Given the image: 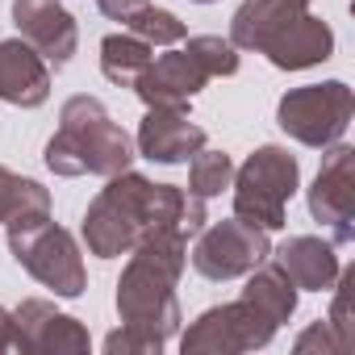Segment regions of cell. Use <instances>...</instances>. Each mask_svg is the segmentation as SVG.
Returning a JSON list of instances; mask_svg holds the SVG:
<instances>
[{"mask_svg":"<svg viewBox=\"0 0 355 355\" xmlns=\"http://www.w3.org/2000/svg\"><path fill=\"white\" fill-rule=\"evenodd\" d=\"M205 222L209 214L201 197L175 189V184H155L125 167L109 175V184L88 205L84 243L96 259H117V255H130L134 243L155 230H184L193 239Z\"/></svg>","mask_w":355,"mask_h":355,"instance_id":"obj_1","label":"cell"},{"mask_svg":"<svg viewBox=\"0 0 355 355\" xmlns=\"http://www.w3.org/2000/svg\"><path fill=\"white\" fill-rule=\"evenodd\" d=\"M189 263V234L184 230H155L134 243L130 263L117 280V313L121 326L142 330L159 343H167L180 330L184 313L175 301V284Z\"/></svg>","mask_w":355,"mask_h":355,"instance_id":"obj_2","label":"cell"},{"mask_svg":"<svg viewBox=\"0 0 355 355\" xmlns=\"http://www.w3.org/2000/svg\"><path fill=\"white\" fill-rule=\"evenodd\" d=\"M134 138L105 113L96 96H71L59 113V130L46 142V167L55 175H117L134 163Z\"/></svg>","mask_w":355,"mask_h":355,"instance_id":"obj_3","label":"cell"},{"mask_svg":"<svg viewBox=\"0 0 355 355\" xmlns=\"http://www.w3.org/2000/svg\"><path fill=\"white\" fill-rule=\"evenodd\" d=\"M9 251L13 259L55 297H84L88 288V272H84V255L76 247V239L51 222V214H34V218H13L9 226Z\"/></svg>","mask_w":355,"mask_h":355,"instance_id":"obj_4","label":"cell"},{"mask_svg":"<svg viewBox=\"0 0 355 355\" xmlns=\"http://www.w3.org/2000/svg\"><path fill=\"white\" fill-rule=\"evenodd\" d=\"M234 218L259 226V230H284L288 226V201L301 189V163L284 146H259L247 155L243 167H234Z\"/></svg>","mask_w":355,"mask_h":355,"instance_id":"obj_5","label":"cell"},{"mask_svg":"<svg viewBox=\"0 0 355 355\" xmlns=\"http://www.w3.org/2000/svg\"><path fill=\"white\" fill-rule=\"evenodd\" d=\"M351 117H355V96L343 80L288 88L276 105L280 130L288 138H297L301 146H313V150H326L330 142H338L347 134Z\"/></svg>","mask_w":355,"mask_h":355,"instance_id":"obj_6","label":"cell"},{"mask_svg":"<svg viewBox=\"0 0 355 355\" xmlns=\"http://www.w3.org/2000/svg\"><path fill=\"white\" fill-rule=\"evenodd\" d=\"M276 322H268L251 301H226L205 309L184 334H180V351L184 355H243L255 347H268L276 338Z\"/></svg>","mask_w":355,"mask_h":355,"instance_id":"obj_7","label":"cell"},{"mask_svg":"<svg viewBox=\"0 0 355 355\" xmlns=\"http://www.w3.org/2000/svg\"><path fill=\"white\" fill-rule=\"evenodd\" d=\"M268 255H272L268 230H259L243 218H226V222H214V226L197 230L193 268L205 280H239L251 268H259Z\"/></svg>","mask_w":355,"mask_h":355,"instance_id":"obj_8","label":"cell"},{"mask_svg":"<svg viewBox=\"0 0 355 355\" xmlns=\"http://www.w3.org/2000/svg\"><path fill=\"white\" fill-rule=\"evenodd\" d=\"M309 214L330 230L334 247L355 243V150L343 138L322 155V167L309 184Z\"/></svg>","mask_w":355,"mask_h":355,"instance_id":"obj_9","label":"cell"},{"mask_svg":"<svg viewBox=\"0 0 355 355\" xmlns=\"http://www.w3.org/2000/svg\"><path fill=\"white\" fill-rule=\"evenodd\" d=\"M13 318H17V334H21V351L26 355H67V351L76 355V351L92 347L84 322L71 318V313H59L42 297H26L13 309Z\"/></svg>","mask_w":355,"mask_h":355,"instance_id":"obj_10","label":"cell"},{"mask_svg":"<svg viewBox=\"0 0 355 355\" xmlns=\"http://www.w3.org/2000/svg\"><path fill=\"white\" fill-rule=\"evenodd\" d=\"M13 26L55 67H67L76 46H80L76 17L59 5V0H13Z\"/></svg>","mask_w":355,"mask_h":355,"instance_id":"obj_11","label":"cell"},{"mask_svg":"<svg viewBox=\"0 0 355 355\" xmlns=\"http://www.w3.org/2000/svg\"><path fill=\"white\" fill-rule=\"evenodd\" d=\"M209 84V76L201 71V63L189 51H167L159 59H150V67L138 76L134 92L146 109H189V101Z\"/></svg>","mask_w":355,"mask_h":355,"instance_id":"obj_12","label":"cell"},{"mask_svg":"<svg viewBox=\"0 0 355 355\" xmlns=\"http://www.w3.org/2000/svg\"><path fill=\"white\" fill-rule=\"evenodd\" d=\"M205 146V130L189 117V109H146L134 134V150L150 163H189Z\"/></svg>","mask_w":355,"mask_h":355,"instance_id":"obj_13","label":"cell"},{"mask_svg":"<svg viewBox=\"0 0 355 355\" xmlns=\"http://www.w3.org/2000/svg\"><path fill=\"white\" fill-rule=\"evenodd\" d=\"M51 96V63L26 42L9 38L0 42V101L17 109H38Z\"/></svg>","mask_w":355,"mask_h":355,"instance_id":"obj_14","label":"cell"},{"mask_svg":"<svg viewBox=\"0 0 355 355\" xmlns=\"http://www.w3.org/2000/svg\"><path fill=\"white\" fill-rule=\"evenodd\" d=\"M259 55L272 59V67L280 71H305V67H318L334 55V30L313 17V13H301L293 26H284Z\"/></svg>","mask_w":355,"mask_h":355,"instance_id":"obj_15","label":"cell"},{"mask_svg":"<svg viewBox=\"0 0 355 355\" xmlns=\"http://www.w3.org/2000/svg\"><path fill=\"white\" fill-rule=\"evenodd\" d=\"M272 259H276V263L284 268V276H288L297 288H305V293H326V288L338 280V272H343L334 243H330V239H313V234L288 239L284 247L272 251Z\"/></svg>","mask_w":355,"mask_h":355,"instance_id":"obj_16","label":"cell"},{"mask_svg":"<svg viewBox=\"0 0 355 355\" xmlns=\"http://www.w3.org/2000/svg\"><path fill=\"white\" fill-rule=\"evenodd\" d=\"M301 13H309V0H243L230 17V42L239 51H263Z\"/></svg>","mask_w":355,"mask_h":355,"instance_id":"obj_17","label":"cell"},{"mask_svg":"<svg viewBox=\"0 0 355 355\" xmlns=\"http://www.w3.org/2000/svg\"><path fill=\"white\" fill-rule=\"evenodd\" d=\"M251 280H247V288H243V301H251L268 322H276V326H284L293 313H297V284L284 276V268L268 255L259 268H251L247 272Z\"/></svg>","mask_w":355,"mask_h":355,"instance_id":"obj_18","label":"cell"},{"mask_svg":"<svg viewBox=\"0 0 355 355\" xmlns=\"http://www.w3.org/2000/svg\"><path fill=\"white\" fill-rule=\"evenodd\" d=\"M150 59H155V46L142 42V38L130 34V30L109 34V38L101 42V71H105V80L117 84V88H134L138 76L150 67Z\"/></svg>","mask_w":355,"mask_h":355,"instance_id":"obj_19","label":"cell"},{"mask_svg":"<svg viewBox=\"0 0 355 355\" xmlns=\"http://www.w3.org/2000/svg\"><path fill=\"white\" fill-rule=\"evenodd\" d=\"M34 214H51V193L38 180L0 167V226H9L13 218H34Z\"/></svg>","mask_w":355,"mask_h":355,"instance_id":"obj_20","label":"cell"},{"mask_svg":"<svg viewBox=\"0 0 355 355\" xmlns=\"http://www.w3.org/2000/svg\"><path fill=\"white\" fill-rule=\"evenodd\" d=\"M234 180V159L226 150H209L201 146L193 159H189V193L209 201V197H222Z\"/></svg>","mask_w":355,"mask_h":355,"instance_id":"obj_21","label":"cell"},{"mask_svg":"<svg viewBox=\"0 0 355 355\" xmlns=\"http://www.w3.org/2000/svg\"><path fill=\"white\" fill-rule=\"evenodd\" d=\"M121 26L130 34H138L142 42H150V46H175V42L189 38V26L175 17L171 9H159V5H150V0H146L142 9H134Z\"/></svg>","mask_w":355,"mask_h":355,"instance_id":"obj_22","label":"cell"},{"mask_svg":"<svg viewBox=\"0 0 355 355\" xmlns=\"http://www.w3.org/2000/svg\"><path fill=\"white\" fill-rule=\"evenodd\" d=\"M184 51L201 63V71H205L209 80H226V76H234V71H239V46H234L230 38L197 34V38H189V46H184Z\"/></svg>","mask_w":355,"mask_h":355,"instance_id":"obj_23","label":"cell"},{"mask_svg":"<svg viewBox=\"0 0 355 355\" xmlns=\"http://www.w3.org/2000/svg\"><path fill=\"white\" fill-rule=\"evenodd\" d=\"M334 288V305H330V326H334V334L347 343V351L355 347V330H351V288H355V276L351 272H338V280L330 284Z\"/></svg>","mask_w":355,"mask_h":355,"instance_id":"obj_24","label":"cell"},{"mask_svg":"<svg viewBox=\"0 0 355 355\" xmlns=\"http://www.w3.org/2000/svg\"><path fill=\"white\" fill-rule=\"evenodd\" d=\"M293 351H297V355H309V351H322V355H347V343L334 334V326H330L326 318H318L305 334H297Z\"/></svg>","mask_w":355,"mask_h":355,"instance_id":"obj_25","label":"cell"},{"mask_svg":"<svg viewBox=\"0 0 355 355\" xmlns=\"http://www.w3.org/2000/svg\"><path fill=\"white\" fill-rule=\"evenodd\" d=\"M105 351H109V355H159L163 343L150 338V334H142V330L121 326V330H113V334L105 338Z\"/></svg>","mask_w":355,"mask_h":355,"instance_id":"obj_26","label":"cell"},{"mask_svg":"<svg viewBox=\"0 0 355 355\" xmlns=\"http://www.w3.org/2000/svg\"><path fill=\"white\" fill-rule=\"evenodd\" d=\"M0 355H26L21 351V334H17V318L5 305H0Z\"/></svg>","mask_w":355,"mask_h":355,"instance_id":"obj_27","label":"cell"},{"mask_svg":"<svg viewBox=\"0 0 355 355\" xmlns=\"http://www.w3.org/2000/svg\"><path fill=\"white\" fill-rule=\"evenodd\" d=\"M146 0H96V9L105 13V17H113V21H125L134 9H142Z\"/></svg>","mask_w":355,"mask_h":355,"instance_id":"obj_28","label":"cell"},{"mask_svg":"<svg viewBox=\"0 0 355 355\" xmlns=\"http://www.w3.org/2000/svg\"><path fill=\"white\" fill-rule=\"evenodd\" d=\"M193 5H218V0H193Z\"/></svg>","mask_w":355,"mask_h":355,"instance_id":"obj_29","label":"cell"}]
</instances>
